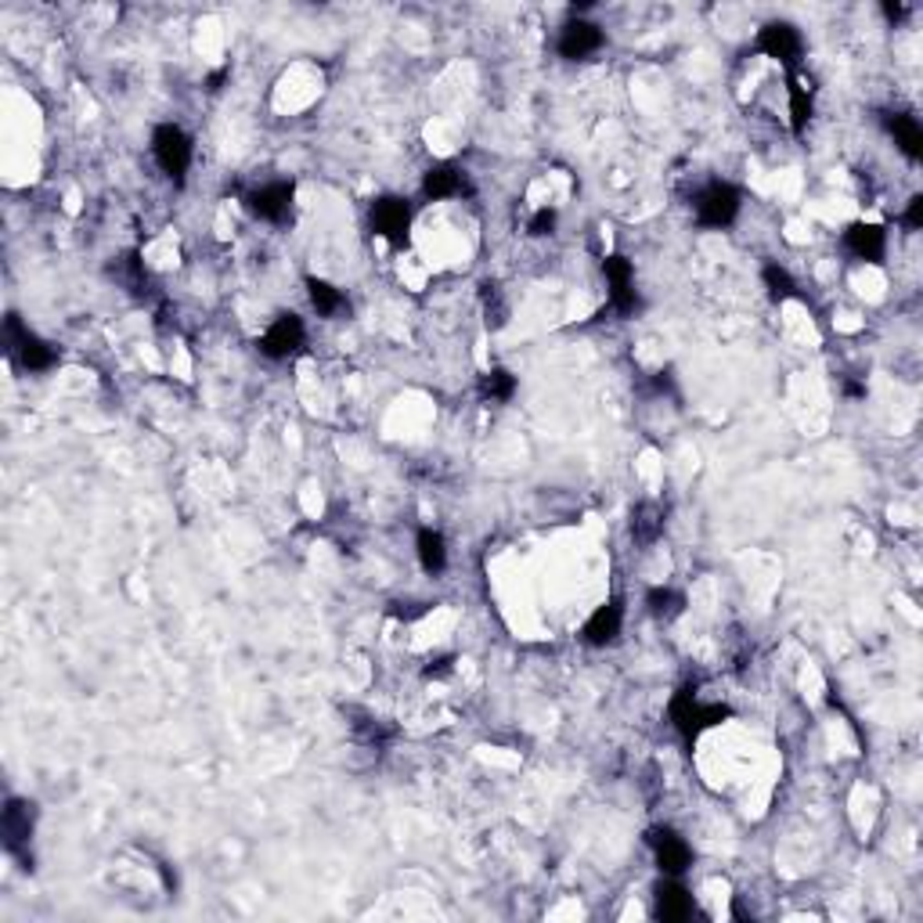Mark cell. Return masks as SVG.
Returning a JSON list of instances; mask_svg holds the SVG:
<instances>
[{
	"label": "cell",
	"mask_w": 923,
	"mask_h": 923,
	"mask_svg": "<svg viewBox=\"0 0 923 923\" xmlns=\"http://www.w3.org/2000/svg\"><path fill=\"white\" fill-rule=\"evenodd\" d=\"M151 159L159 162V170L167 174L174 185H185L191 159H196V145H191L185 127H177V123H159V127L151 130Z\"/></svg>",
	"instance_id": "cell-1"
},
{
	"label": "cell",
	"mask_w": 923,
	"mask_h": 923,
	"mask_svg": "<svg viewBox=\"0 0 923 923\" xmlns=\"http://www.w3.org/2000/svg\"><path fill=\"white\" fill-rule=\"evenodd\" d=\"M740 210H743V196H740V188L728 185V181H711V185L700 188L696 199H693V217H696V224L707 228V231L733 228L736 217H740Z\"/></svg>",
	"instance_id": "cell-2"
},
{
	"label": "cell",
	"mask_w": 923,
	"mask_h": 923,
	"mask_svg": "<svg viewBox=\"0 0 923 923\" xmlns=\"http://www.w3.org/2000/svg\"><path fill=\"white\" fill-rule=\"evenodd\" d=\"M4 339H8V350L19 357V365L25 371H51L54 365L62 361V354L54 343L48 339H40L36 333H30L22 322H19V314H8V322H4Z\"/></svg>",
	"instance_id": "cell-3"
},
{
	"label": "cell",
	"mask_w": 923,
	"mask_h": 923,
	"mask_svg": "<svg viewBox=\"0 0 923 923\" xmlns=\"http://www.w3.org/2000/svg\"><path fill=\"white\" fill-rule=\"evenodd\" d=\"M671 725L679 728L685 740H696L700 733H707L711 725H719L722 719H728V707L722 704H704L693 689H679V693L671 696Z\"/></svg>",
	"instance_id": "cell-4"
},
{
	"label": "cell",
	"mask_w": 923,
	"mask_h": 923,
	"mask_svg": "<svg viewBox=\"0 0 923 923\" xmlns=\"http://www.w3.org/2000/svg\"><path fill=\"white\" fill-rule=\"evenodd\" d=\"M36 830V805L25 801V797H8L4 811H0V837H4V851L25 862V851H30V840Z\"/></svg>",
	"instance_id": "cell-5"
},
{
	"label": "cell",
	"mask_w": 923,
	"mask_h": 923,
	"mask_svg": "<svg viewBox=\"0 0 923 923\" xmlns=\"http://www.w3.org/2000/svg\"><path fill=\"white\" fill-rule=\"evenodd\" d=\"M754 48L762 51L765 59H773L779 65H797V62H801V54H805V36H801V30H797L794 22L773 19V22H765L762 30H757Z\"/></svg>",
	"instance_id": "cell-6"
},
{
	"label": "cell",
	"mask_w": 923,
	"mask_h": 923,
	"mask_svg": "<svg viewBox=\"0 0 923 923\" xmlns=\"http://www.w3.org/2000/svg\"><path fill=\"white\" fill-rule=\"evenodd\" d=\"M602 279L606 289H610V311L628 318V314L639 311V289H636V268H631V260L621 253H610L602 260Z\"/></svg>",
	"instance_id": "cell-7"
},
{
	"label": "cell",
	"mask_w": 923,
	"mask_h": 923,
	"mask_svg": "<svg viewBox=\"0 0 923 923\" xmlns=\"http://www.w3.org/2000/svg\"><path fill=\"white\" fill-rule=\"evenodd\" d=\"M646 845H650L657 870L664 877H682L689 866H693V848H689V840L679 830H671V826H653V830L646 833Z\"/></svg>",
	"instance_id": "cell-8"
},
{
	"label": "cell",
	"mask_w": 923,
	"mask_h": 923,
	"mask_svg": "<svg viewBox=\"0 0 923 923\" xmlns=\"http://www.w3.org/2000/svg\"><path fill=\"white\" fill-rule=\"evenodd\" d=\"M606 48V33L599 22H588V19H570L559 25V36H556V51L563 62H588L591 54H599Z\"/></svg>",
	"instance_id": "cell-9"
},
{
	"label": "cell",
	"mask_w": 923,
	"mask_h": 923,
	"mask_svg": "<svg viewBox=\"0 0 923 923\" xmlns=\"http://www.w3.org/2000/svg\"><path fill=\"white\" fill-rule=\"evenodd\" d=\"M303 343H307V325H303L300 314H279L268 328L264 336L256 339V347L271 361H285V357H293L303 350Z\"/></svg>",
	"instance_id": "cell-10"
},
{
	"label": "cell",
	"mask_w": 923,
	"mask_h": 923,
	"mask_svg": "<svg viewBox=\"0 0 923 923\" xmlns=\"http://www.w3.org/2000/svg\"><path fill=\"white\" fill-rule=\"evenodd\" d=\"M296 206V185L293 181H271L260 185L245 196V210H250L256 220H268V224H285L293 217Z\"/></svg>",
	"instance_id": "cell-11"
},
{
	"label": "cell",
	"mask_w": 923,
	"mask_h": 923,
	"mask_svg": "<svg viewBox=\"0 0 923 923\" xmlns=\"http://www.w3.org/2000/svg\"><path fill=\"white\" fill-rule=\"evenodd\" d=\"M371 231L382 235L390 245H405L411 231V202L401 196H379L368 210Z\"/></svg>",
	"instance_id": "cell-12"
},
{
	"label": "cell",
	"mask_w": 923,
	"mask_h": 923,
	"mask_svg": "<svg viewBox=\"0 0 923 923\" xmlns=\"http://www.w3.org/2000/svg\"><path fill=\"white\" fill-rule=\"evenodd\" d=\"M621 631H625V606L610 599L588 613V621L581 625V642L591 646V650H606V646L621 639Z\"/></svg>",
	"instance_id": "cell-13"
},
{
	"label": "cell",
	"mask_w": 923,
	"mask_h": 923,
	"mask_svg": "<svg viewBox=\"0 0 923 923\" xmlns=\"http://www.w3.org/2000/svg\"><path fill=\"white\" fill-rule=\"evenodd\" d=\"M422 196L430 202L462 199L470 196V177H465L462 167H454V162H437V167L422 174Z\"/></svg>",
	"instance_id": "cell-14"
},
{
	"label": "cell",
	"mask_w": 923,
	"mask_h": 923,
	"mask_svg": "<svg viewBox=\"0 0 923 923\" xmlns=\"http://www.w3.org/2000/svg\"><path fill=\"white\" fill-rule=\"evenodd\" d=\"M845 250L856 260H862V264H884V256H888V231L880 228V224H870V220L848 224Z\"/></svg>",
	"instance_id": "cell-15"
},
{
	"label": "cell",
	"mask_w": 923,
	"mask_h": 923,
	"mask_svg": "<svg viewBox=\"0 0 923 923\" xmlns=\"http://www.w3.org/2000/svg\"><path fill=\"white\" fill-rule=\"evenodd\" d=\"M693 891H689L679 877H664L660 884L653 888V913L657 920H668V923H682L693 916Z\"/></svg>",
	"instance_id": "cell-16"
},
{
	"label": "cell",
	"mask_w": 923,
	"mask_h": 923,
	"mask_svg": "<svg viewBox=\"0 0 923 923\" xmlns=\"http://www.w3.org/2000/svg\"><path fill=\"white\" fill-rule=\"evenodd\" d=\"M664 527H668V513L657 502H639L631 508V537L639 545H657Z\"/></svg>",
	"instance_id": "cell-17"
},
{
	"label": "cell",
	"mask_w": 923,
	"mask_h": 923,
	"mask_svg": "<svg viewBox=\"0 0 923 923\" xmlns=\"http://www.w3.org/2000/svg\"><path fill=\"white\" fill-rule=\"evenodd\" d=\"M646 613L653 617V621L660 625H671V621H679V617L685 613V596L679 588H671V585H653L650 591H646Z\"/></svg>",
	"instance_id": "cell-18"
},
{
	"label": "cell",
	"mask_w": 923,
	"mask_h": 923,
	"mask_svg": "<svg viewBox=\"0 0 923 923\" xmlns=\"http://www.w3.org/2000/svg\"><path fill=\"white\" fill-rule=\"evenodd\" d=\"M416 556H419V567L426 574H444L448 570V542H444V534H440L437 527H422L416 534Z\"/></svg>",
	"instance_id": "cell-19"
},
{
	"label": "cell",
	"mask_w": 923,
	"mask_h": 923,
	"mask_svg": "<svg viewBox=\"0 0 923 923\" xmlns=\"http://www.w3.org/2000/svg\"><path fill=\"white\" fill-rule=\"evenodd\" d=\"M787 105H790V130L805 134L811 116H816V102H811V84H805L801 76H787Z\"/></svg>",
	"instance_id": "cell-20"
},
{
	"label": "cell",
	"mask_w": 923,
	"mask_h": 923,
	"mask_svg": "<svg viewBox=\"0 0 923 923\" xmlns=\"http://www.w3.org/2000/svg\"><path fill=\"white\" fill-rule=\"evenodd\" d=\"M888 130L894 137V145H899V151L905 159H920L923 156V127H920V119L916 116H909V113H894L888 119Z\"/></svg>",
	"instance_id": "cell-21"
},
{
	"label": "cell",
	"mask_w": 923,
	"mask_h": 923,
	"mask_svg": "<svg viewBox=\"0 0 923 923\" xmlns=\"http://www.w3.org/2000/svg\"><path fill=\"white\" fill-rule=\"evenodd\" d=\"M516 390H520V382L508 368H487L476 382L480 401H487V405H508L516 397Z\"/></svg>",
	"instance_id": "cell-22"
},
{
	"label": "cell",
	"mask_w": 923,
	"mask_h": 923,
	"mask_svg": "<svg viewBox=\"0 0 923 923\" xmlns=\"http://www.w3.org/2000/svg\"><path fill=\"white\" fill-rule=\"evenodd\" d=\"M307 296H311V307L322 314V318H339L343 311H347V296L339 293L333 282L325 279H307Z\"/></svg>",
	"instance_id": "cell-23"
},
{
	"label": "cell",
	"mask_w": 923,
	"mask_h": 923,
	"mask_svg": "<svg viewBox=\"0 0 923 923\" xmlns=\"http://www.w3.org/2000/svg\"><path fill=\"white\" fill-rule=\"evenodd\" d=\"M762 282L768 289V296L773 300H790L797 293V282H794V274L787 268H779V264H765L762 268Z\"/></svg>",
	"instance_id": "cell-24"
},
{
	"label": "cell",
	"mask_w": 923,
	"mask_h": 923,
	"mask_svg": "<svg viewBox=\"0 0 923 923\" xmlns=\"http://www.w3.org/2000/svg\"><path fill=\"white\" fill-rule=\"evenodd\" d=\"M556 224H559V213L553 210V206H542V210H537V213L531 217L527 231H531L534 239H545V235H553Z\"/></svg>",
	"instance_id": "cell-25"
},
{
	"label": "cell",
	"mask_w": 923,
	"mask_h": 923,
	"mask_svg": "<svg viewBox=\"0 0 923 923\" xmlns=\"http://www.w3.org/2000/svg\"><path fill=\"white\" fill-rule=\"evenodd\" d=\"M905 224L913 228V231H916V228L923 224V196H913V199H909V210H905Z\"/></svg>",
	"instance_id": "cell-26"
},
{
	"label": "cell",
	"mask_w": 923,
	"mask_h": 923,
	"mask_svg": "<svg viewBox=\"0 0 923 923\" xmlns=\"http://www.w3.org/2000/svg\"><path fill=\"white\" fill-rule=\"evenodd\" d=\"M444 671H451V660H437L433 668H426V679H437V674H444Z\"/></svg>",
	"instance_id": "cell-27"
}]
</instances>
